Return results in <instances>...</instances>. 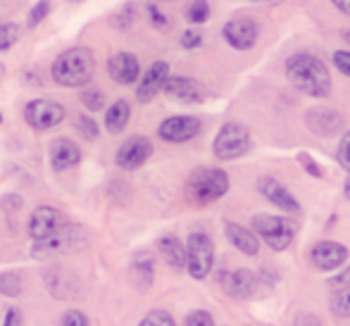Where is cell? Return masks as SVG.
Here are the masks:
<instances>
[{"label": "cell", "instance_id": "cell-7", "mask_svg": "<svg viewBox=\"0 0 350 326\" xmlns=\"http://www.w3.org/2000/svg\"><path fill=\"white\" fill-rule=\"evenodd\" d=\"M24 117H27V122L33 129L48 131V129H55L65 120V107L55 100H48V98H36V100H31L27 105Z\"/></svg>", "mask_w": 350, "mask_h": 326}, {"label": "cell", "instance_id": "cell-48", "mask_svg": "<svg viewBox=\"0 0 350 326\" xmlns=\"http://www.w3.org/2000/svg\"><path fill=\"white\" fill-rule=\"evenodd\" d=\"M0 120H3V117H0Z\"/></svg>", "mask_w": 350, "mask_h": 326}, {"label": "cell", "instance_id": "cell-1", "mask_svg": "<svg viewBox=\"0 0 350 326\" xmlns=\"http://www.w3.org/2000/svg\"><path fill=\"white\" fill-rule=\"evenodd\" d=\"M286 77L298 91L312 98H327L332 93V77L327 65L308 53H298L286 60Z\"/></svg>", "mask_w": 350, "mask_h": 326}, {"label": "cell", "instance_id": "cell-6", "mask_svg": "<svg viewBox=\"0 0 350 326\" xmlns=\"http://www.w3.org/2000/svg\"><path fill=\"white\" fill-rule=\"evenodd\" d=\"M250 150V133L243 124L229 122L219 129L215 138V155L219 160H236Z\"/></svg>", "mask_w": 350, "mask_h": 326}, {"label": "cell", "instance_id": "cell-11", "mask_svg": "<svg viewBox=\"0 0 350 326\" xmlns=\"http://www.w3.org/2000/svg\"><path fill=\"white\" fill-rule=\"evenodd\" d=\"M221 33H224V41L229 43L231 48H236V51H248V48H253L255 41H258V24L245 17L231 19Z\"/></svg>", "mask_w": 350, "mask_h": 326}, {"label": "cell", "instance_id": "cell-31", "mask_svg": "<svg viewBox=\"0 0 350 326\" xmlns=\"http://www.w3.org/2000/svg\"><path fill=\"white\" fill-rule=\"evenodd\" d=\"M336 160L341 162L343 169L350 172V129L343 133L341 143H338V150H336Z\"/></svg>", "mask_w": 350, "mask_h": 326}, {"label": "cell", "instance_id": "cell-4", "mask_svg": "<svg viewBox=\"0 0 350 326\" xmlns=\"http://www.w3.org/2000/svg\"><path fill=\"white\" fill-rule=\"evenodd\" d=\"M253 229L272 250H286L295 236V229L288 219L274 215H255Z\"/></svg>", "mask_w": 350, "mask_h": 326}, {"label": "cell", "instance_id": "cell-37", "mask_svg": "<svg viewBox=\"0 0 350 326\" xmlns=\"http://www.w3.org/2000/svg\"><path fill=\"white\" fill-rule=\"evenodd\" d=\"M77 129L81 131L86 138H96L98 136V126L93 124L88 117H79V120H77Z\"/></svg>", "mask_w": 350, "mask_h": 326}, {"label": "cell", "instance_id": "cell-30", "mask_svg": "<svg viewBox=\"0 0 350 326\" xmlns=\"http://www.w3.org/2000/svg\"><path fill=\"white\" fill-rule=\"evenodd\" d=\"M139 326H176V324H174V319H172L167 312H162V310H155V312L146 314V319H143Z\"/></svg>", "mask_w": 350, "mask_h": 326}, {"label": "cell", "instance_id": "cell-13", "mask_svg": "<svg viewBox=\"0 0 350 326\" xmlns=\"http://www.w3.org/2000/svg\"><path fill=\"white\" fill-rule=\"evenodd\" d=\"M170 79V65L167 62H152L150 69H148L146 74H143L139 88H136V98H139L141 103H150L152 98L157 96V93L165 88V81Z\"/></svg>", "mask_w": 350, "mask_h": 326}, {"label": "cell", "instance_id": "cell-16", "mask_svg": "<svg viewBox=\"0 0 350 326\" xmlns=\"http://www.w3.org/2000/svg\"><path fill=\"white\" fill-rule=\"evenodd\" d=\"M172 98L181 103H200L205 98V91L196 79H189V77H172L165 81V88Z\"/></svg>", "mask_w": 350, "mask_h": 326}, {"label": "cell", "instance_id": "cell-10", "mask_svg": "<svg viewBox=\"0 0 350 326\" xmlns=\"http://www.w3.org/2000/svg\"><path fill=\"white\" fill-rule=\"evenodd\" d=\"M200 133V120L191 115H176L170 117L160 124V138L170 143H184L191 141L193 136Z\"/></svg>", "mask_w": 350, "mask_h": 326}, {"label": "cell", "instance_id": "cell-2", "mask_svg": "<svg viewBox=\"0 0 350 326\" xmlns=\"http://www.w3.org/2000/svg\"><path fill=\"white\" fill-rule=\"evenodd\" d=\"M96 72V57L88 48H70L53 62V79L60 86L79 88L86 86Z\"/></svg>", "mask_w": 350, "mask_h": 326}, {"label": "cell", "instance_id": "cell-25", "mask_svg": "<svg viewBox=\"0 0 350 326\" xmlns=\"http://www.w3.org/2000/svg\"><path fill=\"white\" fill-rule=\"evenodd\" d=\"M22 36V29L17 24H0V51H8Z\"/></svg>", "mask_w": 350, "mask_h": 326}, {"label": "cell", "instance_id": "cell-35", "mask_svg": "<svg viewBox=\"0 0 350 326\" xmlns=\"http://www.w3.org/2000/svg\"><path fill=\"white\" fill-rule=\"evenodd\" d=\"M51 12V3L48 0H41V3L36 5V8L31 10V17H29V27H36L38 22H41L46 14Z\"/></svg>", "mask_w": 350, "mask_h": 326}, {"label": "cell", "instance_id": "cell-8", "mask_svg": "<svg viewBox=\"0 0 350 326\" xmlns=\"http://www.w3.org/2000/svg\"><path fill=\"white\" fill-rule=\"evenodd\" d=\"M74 248H79V229L77 226H62L57 234L48 236L33 245V258H48V255L67 253Z\"/></svg>", "mask_w": 350, "mask_h": 326}, {"label": "cell", "instance_id": "cell-22", "mask_svg": "<svg viewBox=\"0 0 350 326\" xmlns=\"http://www.w3.org/2000/svg\"><path fill=\"white\" fill-rule=\"evenodd\" d=\"M157 248H160L162 258H165V262L170 267H174V269H184L186 267V248L181 245V241L176 239V236H165V239H160Z\"/></svg>", "mask_w": 350, "mask_h": 326}, {"label": "cell", "instance_id": "cell-32", "mask_svg": "<svg viewBox=\"0 0 350 326\" xmlns=\"http://www.w3.org/2000/svg\"><path fill=\"white\" fill-rule=\"evenodd\" d=\"M186 326H215V322L205 310H196L186 317Z\"/></svg>", "mask_w": 350, "mask_h": 326}, {"label": "cell", "instance_id": "cell-39", "mask_svg": "<svg viewBox=\"0 0 350 326\" xmlns=\"http://www.w3.org/2000/svg\"><path fill=\"white\" fill-rule=\"evenodd\" d=\"M346 284H350V267L348 269H343L338 276L329 279V286H332V288H341V286H346Z\"/></svg>", "mask_w": 350, "mask_h": 326}, {"label": "cell", "instance_id": "cell-40", "mask_svg": "<svg viewBox=\"0 0 350 326\" xmlns=\"http://www.w3.org/2000/svg\"><path fill=\"white\" fill-rule=\"evenodd\" d=\"M3 326H22V312L19 310H8V314H5V324Z\"/></svg>", "mask_w": 350, "mask_h": 326}, {"label": "cell", "instance_id": "cell-15", "mask_svg": "<svg viewBox=\"0 0 350 326\" xmlns=\"http://www.w3.org/2000/svg\"><path fill=\"white\" fill-rule=\"evenodd\" d=\"M107 72H110V77L115 79L117 83L129 86V83H134L136 79L141 77V65L131 53H117V55H112L110 62H107Z\"/></svg>", "mask_w": 350, "mask_h": 326}, {"label": "cell", "instance_id": "cell-9", "mask_svg": "<svg viewBox=\"0 0 350 326\" xmlns=\"http://www.w3.org/2000/svg\"><path fill=\"white\" fill-rule=\"evenodd\" d=\"M65 226V217L55 210V207H36L29 219V236L33 241H43L48 236L57 234Z\"/></svg>", "mask_w": 350, "mask_h": 326}, {"label": "cell", "instance_id": "cell-14", "mask_svg": "<svg viewBox=\"0 0 350 326\" xmlns=\"http://www.w3.org/2000/svg\"><path fill=\"white\" fill-rule=\"evenodd\" d=\"M310 258H312V264L317 267V269L332 271V269H338V267L348 260V250H346V245H341V243L322 241V243H317L312 248Z\"/></svg>", "mask_w": 350, "mask_h": 326}, {"label": "cell", "instance_id": "cell-5", "mask_svg": "<svg viewBox=\"0 0 350 326\" xmlns=\"http://www.w3.org/2000/svg\"><path fill=\"white\" fill-rule=\"evenodd\" d=\"M212 262H215V248H212V241L208 234H196L189 236V243H186V269L193 279H205L212 269Z\"/></svg>", "mask_w": 350, "mask_h": 326}, {"label": "cell", "instance_id": "cell-12", "mask_svg": "<svg viewBox=\"0 0 350 326\" xmlns=\"http://www.w3.org/2000/svg\"><path fill=\"white\" fill-rule=\"evenodd\" d=\"M150 152H152L150 141L143 136H134L126 143H122V148L117 150V165L122 169H139L143 162L150 157Z\"/></svg>", "mask_w": 350, "mask_h": 326}, {"label": "cell", "instance_id": "cell-36", "mask_svg": "<svg viewBox=\"0 0 350 326\" xmlns=\"http://www.w3.org/2000/svg\"><path fill=\"white\" fill-rule=\"evenodd\" d=\"M62 326H88V319L83 312L72 310V312H67L65 317H62Z\"/></svg>", "mask_w": 350, "mask_h": 326}, {"label": "cell", "instance_id": "cell-26", "mask_svg": "<svg viewBox=\"0 0 350 326\" xmlns=\"http://www.w3.org/2000/svg\"><path fill=\"white\" fill-rule=\"evenodd\" d=\"M19 290H22V279L17 274H12V271L0 274V293L14 298V295H19Z\"/></svg>", "mask_w": 350, "mask_h": 326}, {"label": "cell", "instance_id": "cell-23", "mask_svg": "<svg viewBox=\"0 0 350 326\" xmlns=\"http://www.w3.org/2000/svg\"><path fill=\"white\" fill-rule=\"evenodd\" d=\"M129 115H131L129 103H126V100H117L115 105H112L110 110H107V115H105V126H107V131H110V133L124 131L126 122H129Z\"/></svg>", "mask_w": 350, "mask_h": 326}, {"label": "cell", "instance_id": "cell-41", "mask_svg": "<svg viewBox=\"0 0 350 326\" xmlns=\"http://www.w3.org/2000/svg\"><path fill=\"white\" fill-rule=\"evenodd\" d=\"M148 12H150V19H152V24H155V27H167V19L162 17V12L155 8V5H150V8H148Z\"/></svg>", "mask_w": 350, "mask_h": 326}, {"label": "cell", "instance_id": "cell-3", "mask_svg": "<svg viewBox=\"0 0 350 326\" xmlns=\"http://www.w3.org/2000/svg\"><path fill=\"white\" fill-rule=\"evenodd\" d=\"M229 191V176L221 169H196L189 179V193L198 202L219 200Z\"/></svg>", "mask_w": 350, "mask_h": 326}, {"label": "cell", "instance_id": "cell-44", "mask_svg": "<svg viewBox=\"0 0 350 326\" xmlns=\"http://www.w3.org/2000/svg\"><path fill=\"white\" fill-rule=\"evenodd\" d=\"M343 193H346V198H348V200H350V176H348V179H346V186H343Z\"/></svg>", "mask_w": 350, "mask_h": 326}, {"label": "cell", "instance_id": "cell-29", "mask_svg": "<svg viewBox=\"0 0 350 326\" xmlns=\"http://www.w3.org/2000/svg\"><path fill=\"white\" fill-rule=\"evenodd\" d=\"M81 103L86 105V110H103V105H105V96H103L100 91H96V88H88V91L81 93Z\"/></svg>", "mask_w": 350, "mask_h": 326}, {"label": "cell", "instance_id": "cell-24", "mask_svg": "<svg viewBox=\"0 0 350 326\" xmlns=\"http://www.w3.org/2000/svg\"><path fill=\"white\" fill-rule=\"evenodd\" d=\"M134 274H136V279H141V286H150V281H152L150 255H139V258L134 260Z\"/></svg>", "mask_w": 350, "mask_h": 326}, {"label": "cell", "instance_id": "cell-28", "mask_svg": "<svg viewBox=\"0 0 350 326\" xmlns=\"http://www.w3.org/2000/svg\"><path fill=\"white\" fill-rule=\"evenodd\" d=\"M186 17H189V22H193V24H203L205 19L210 17L208 0H193L191 8H189V12H186Z\"/></svg>", "mask_w": 350, "mask_h": 326}, {"label": "cell", "instance_id": "cell-17", "mask_svg": "<svg viewBox=\"0 0 350 326\" xmlns=\"http://www.w3.org/2000/svg\"><path fill=\"white\" fill-rule=\"evenodd\" d=\"M258 186H260V193L267 198L269 202H274L277 207H281V210H286V212H298L300 210L298 200L288 193V189H286L284 184H279L277 179H272V176L260 179Z\"/></svg>", "mask_w": 350, "mask_h": 326}, {"label": "cell", "instance_id": "cell-18", "mask_svg": "<svg viewBox=\"0 0 350 326\" xmlns=\"http://www.w3.org/2000/svg\"><path fill=\"white\" fill-rule=\"evenodd\" d=\"M224 288L229 290L234 298H250V295L258 290V279L253 276V271L248 269H239L224 274Z\"/></svg>", "mask_w": 350, "mask_h": 326}, {"label": "cell", "instance_id": "cell-20", "mask_svg": "<svg viewBox=\"0 0 350 326\" xmlns=\"http://www.w3.org/2000/svg\"><path fill=\"white\" fill-rule=\"evenodd\" d=\"M226 239H229L231 243H234V248H239L241 253L258 255L260 241H258V236H255L250 229H245V226L234 224V221H226Z\"/></svg>", "mask_w": 350, "mask_h": 326}, {"label": "cell", "instance_id": "cell-38", "mask_svg": "<svg viewBox=\"0 0 350 326\" xmlns=\"http://www.w3.org/2000/svg\"><path fill=\"white\" fill-rule=\"evenodd\" d=\"M200 43H203V33L198 31H184V36H181V46L184 48H198Z\"/></svg>", "mask_w": 350, "mask_h": 326}, {"label": "cell", "instance_id": "cell-43", "mask_svg": "<svg viewBox=\"0 0 350 326\" xmlns=\"http://www.w3.org/2000/svg\"><path fill=\"white\" fill-rule=\"evenodd\" d=\"M332 3L336 5L343 14H350V0H332Z\"/></svg>", "mask_w": 350, "mask_h": 326}, {"label": "cell", "instance_id": "cell-34", "mask_svg": "<svg viewBox=\"0 0 350 326\" xmlns=\"http://www.w3.org/2000/svg\"><path fill=\"white\" fill-rule=\"evenodd\" d=\"M334 65L341 74L350 77V51H336L334 53Z\"/></svg>", "mask_w": 350, "mask_h": 326}, {"label": "cell", "instance_id": "cell-33", "mask_svg": "<svg viewBox=\"0 0 350 326\" xmlns=\"http://www.w3.org/2000/svg\"><path fill=\"white\" fill-rule=\"evenodd\" d=\"M131 19H134V5H126L124 10H122L117 17H112V27H117V29H126L131 24Z\"/></svg>", "mask_w": 350, "mask_h": 326}, {"label": "cell", "instance_id": "cell-21", "mask_svg": "<svg viewBox=\"0 0 350 326\" xmlns=\"http://www.w3.org/2000/svg\"><path fill=\"white\" fill-rule=\"evenodd\" d=\"M305 122H308V126L314 133L327 136V133H332L338 124H341V115L334 112V110H329V107H314V110L308 112Z\"/></svg>", "mask_w": 350, "mask_h": 326}, {"label": "cell", "instance_id": "cell-46", "mask_svg": "<svg viewBox=\"0 0 350 326\" xmlns=\"http://www.w3.org/2000/svg\"><path fill=\"white\" fill-rule=\"evenodd\" d=\"M343 36H346V41H350V29H348V31H346V33H343Z\"/></svg>", "mask_w": 350, "mask_h": 326}, {"label": "cell", "instance_id": "cell-42", "mask_svg": "<svg viewBox=\"0 0 350 326\" xmlns=\"http://www.w3.org/2000/svg\"><path fill=\"white\" fill-rule=\"evenodd\" d=\"M300 160L305 162V167H308V172H310V174H314V176H319V174H322V169H319V167H314L312 162H310V157H308V155H300Z\"/></svg>", "mask_w": 350, "mask_h": 326}, {"label": "cell", "instance_id": "cell-27", "mask_svg": "<svg viewBox=\"0 0 350 326\" xmlns=\"http://www.w3.org/2000/svg\"><path fill=\"white\" fill-rule=\"evenodd\" d=\"M332 312L336 314V317H350V286L348 288H343L341 293L334 295Z\"/></svg>", "mask_w": 350, "mask_h": 326}, {"label": "cell", "instance_id": "cell-19", "mask_svg": "<svg viewBox=\"0 0 350 326\" xmlns=\"http://www.w3.org/2000/svg\"><path fill=\"white\" fill-rule=\"evenodd\" d=\"M79 160H81V152H79L74 141H70V138H57V141H53L51 162L55 169H70Z\"/></svg>", "mask_w": 350, "mask_h": 326}, {"label": "cell", "instance_id": "cell-47", "mask_svg": "<svg viewBox=\"0 0 350 326\" xmlns=\"http://www.w3.org/2000/svg\"><path fill=\"white\" fill-rule=\"evenodd\" d=\"M253 3H269V0H253Z\"/></svg>", "mask_w": 350, "mask_h": 326}, {"label": "cell", "instance_id": "cell-45", "mask_svg": "<svg viewBox=\"0 0 350 326\" xmlns=\"http://www.w3.org/2000/svg\"><path fill=\"white\" fill-rule=\"evenodd\" d=\"M3 74H5V69H3V65H0V81H3Z\"/></svg>", "mask_w": 350, "mask_h": 326}]
</instances>
